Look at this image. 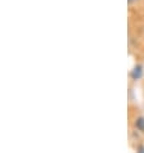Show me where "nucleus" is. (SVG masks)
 <instances>
[{
	"instance_id": "obj_1",
	"label": "nucleus",
	"mask_w": 144,
	"mask_h": 153,
	"mask_svg": "<svg viewBox=\"0 0 144 153\" xmlns=\"http://www.w3.org/2000/svg\"><path fill=\"white\" fill-rule=\"evenodd\" d=\"M144 75V67L142 65H135L133 67V70L130 71V79L133 80V81H138V80H140Z\"/></svg>"
},
{
	"instance_id": "obj_2",
	"label": "nucleus",
	"mask_w": 144,
	"mask_h": 153,
	"mask_svg": "<svg viewBox=\"0 0 144 153\" xmlns=\"http://www.w3.org/2000/svg\"><path fill=\"white\" fill-rule=\"evenodd\" d=\"M134 127L137 129L139 133L144 134V116H138L134 121Z\"/></svg>"
},
{
	"instance_id": "obj_3",
	"label": "nucleus",
	"mask_w": 144,
	"mask_h": 153,
	"mask_svg": "<svg viewBox=\"0 0 144 153\" xmlns=\"http://www.w3.org/2000/svg\"><path fill=\"white\" fill-rule=\"evenodd\" d=\"M137 152H139V153H144V144H142V146L137 147Z\"/></svg>"
},
{
	"instance_id": "obj_4",
	"label": "nucleus",
	"mask_w": 144,
	"mask_h": 153,
	"mask_svg": "<svg viewBox=\"0 0 144 153\" xmlns=\"http://www.w3.org/2000/svg\"><path fill=\"white\" fill-rule=\"evenodd\" d=\"M128 1H129V4H134V3H137L138 0H128Z\"/></svg>"
}]
</instances>
